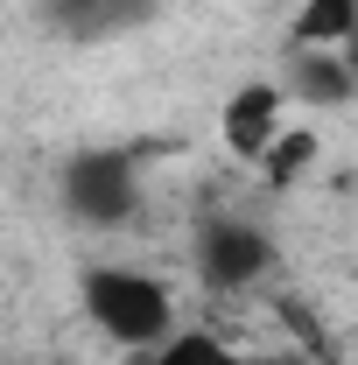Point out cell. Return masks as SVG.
Returning <instances> with one entry per match:
<instances>
[{"instance_id":"4","label":"cell","mask_w":358,"mask_h":365,"mask_svg":"<svg viewBox=\"0 0 358 365\" xmlns=\"http://www.w3.org/2000/svg\"><path fill=\"white\" fill-rule=\"evenodd\" d=\"M281 140V85H239L225 106V148L239 162H260Z\"/></svg>"},{"instance_id":"1","label":"cell","mask_w":358,"mask_h":365,"mask_svg":"<svg viewBox=\"0 0 358 365\" xmlns=\"http://www.w3.org/2000/svg\"><path fill=\"white\" fill-rule=\"evenodd\" d=\"M85 309L127 351H162L176 337V295L155 274H134V267H91L85 274Z\"/></svg>"},{"instance_id":"9","label":"cell","mask_w":358,"mask_h":365,"mask_svg":"<svg viewBox=\"0 0 358 365\" xmlns=\"http://www.w3.org/2000/svg\"><path fill=\"white\" fill-rule=\"evenodd\" d=\"M302 162H316V134H281L267 155H260V169H267V182H274V190H288Z\"/></svg>"},{"instance_id":"11","label":"cell","mask_w":358,"mask_h":365,"mask_svg":"<svg viewBox=\"0 0 358 365\" xmlns=\"http://www.w3.org/2000/svg\"><path fill=\"white\" fill-rule=\"evenodd\" d=\"M295 7H302V0H295Z\"/></svg>"},{"instance_id":"3","label":"cell","mask_w":358,"mask_h":365,"mask_svg":"<svg viewBox=\"0 0 358 365\" xmlns=\"http://www.w3.org/2000/svg\"><path fill=\"white\" fill-rule=\"evenodd\" d=\"M267 267H274V239L260 225H246V218H211V225L197 232V274H204V288L239 295V288H253Z\"/></svg>"},{"instance_id":"8","label":"cell","mask_w":358,"mask_h":365,"mask_svg":"<svg viewBox=\"0 0 358 365\" xmlns=\"http://www.w3.org/2000/svg\"><path fill=\"white\" fill-rule=\"evenodd\" d=\"M148 365H288V359H246V351H232V344H218V337H169L162 351Z\"/></svg>"},{"instance_id":"10","label":"cell","mask_w":358,"mask_h":365,"mask_svg":"<svg viewBox=\"0 0 358 365\" xmlns=\"http://www.w3.org/2000/svg\"><path fill=\"white\" fill-rule=\"evenodd\" d=\"M337 56H344V63H352V71H358V29H352V36H344V43H337Z\"/></svg>"},{"instance_id":"6","label":"cell","mask_w":358,"mask_h":365,"mask_svg":"<svg viewBox=\"0 0 358 365\" xmlns=\"http://www.w3.org/2000/svg\"><path fill=\"white\" fill-rule=\"evenodd\" d=\"M288 91H295V98H310V106H344V98L358 91V71L337 56V49H295Z\"/></svg>"},{"instance_id":"2","label":"cell","mask_w":358,"mask_h":365,"mask_svg":"<svg viewBox=\"0 0 358 365\" xmlns=\"http://www.w3.org/2000/svg\"><path fill=\"white\" fill-rule=\"evenodd\" d=\"M63 211L91 232H113L140 211V162L134 148H85L63 162Z\"/></svg>"},{"instance_id":"5","label":"cell","mask_w":358,"mask_h":365,"mask_svg":"<svg viewBox=\"0 0 358 365\" xmlns=\"http://www.w3.org/2000/svg\"><path fill=\"white\" fill-rule=\"evenodd\" d=\"M155 14V0H49V29L78 36V43H98V36H120Z\"/></svg>"},{"instance_id":"7","label":"cell","mask_w":358,"mask_h":365,"mask_svg":"<svg viewBox=\"0 0 358 365\" xmlns=\"http://www.w3.org/2000/svg\"><path fill=\"white\" fill-rule=\"evenodd\" d=\"M358 29V0H302L295 7V49H337Z\"/></svg>"}]
</instances>
